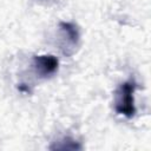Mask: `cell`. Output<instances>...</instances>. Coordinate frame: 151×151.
<instances>
[{
    "instance_id": "cell-4",
    "label": "cell",
    "mask_w": 151,
    "mask_h": 151,
    "mask_svg": "<svg viewBox=\"0 0 151 151\" xmlns=\"http://www.w3.org/2000/svg\"><path fill=\"white\" fill-rule=\"evenodd\" d=\"M50 149L51 150H63V151H65V150H80L81 145L77 140L72 139L71 137H64L60 140L54 142V144L51 145Z\"/></svg>"
},
{
    "instance_id": "cell-1",
    "label": "cell",
    "mask_w": 151,
    "mask_h": 151,
    "mask_svg": "<svg viewBox=\"0 0 151 151\" xmlns=\"http://www.w3.org/2000/svg\"><path fill=\"white\" fill-rule=\"evenodd\" d=\"M137 84L133 79L122 83L114 92V111L126 118H132L136 114L134 92Z\"/></svg>"
},
{
    "instance_id": "cell-2",
    "label": "cell",
    "mask_w": 151,
    "mask_h": 151,
    "mask_svg": "<svg viewBox=\"0 0 151 151\" xmlns=\"http://www.w3.org/2000/svg\"><path fill=\"white\" fill-rule=\"evenodd\" d=\"M59 60L52 54L34 55L32 59V67L39 78H47L58 71Z\"/></svg>"
},
{
    "instance_id": "cell-3",
    "label": "cell",
    "mask_w": 151,
    "mask_h": 151,
    "mask_svg": "<svg viewBox=\"0 0 151 151\" xmlns=\"http://www.w3.org/2000/svg\"><path fill=\"white\" fill-rule=\"evenodd\" d=\"M59 29L63 33V37L66 39L68 45L76 46L78 44L79 38H80V33H79V28L76 24L67 22V21H60L59 22Z\"/></svg>"
},
{
    "instance_id": "cell-5",
    "label": "cell",
    "mask_w": 151,
    "mask_h": 151,
    "mask_svg": "<svg viewBox=\"0 0 151 151\" xmlns=\"http://www.w3.org/2000/svg\"><path fill=\"white\" fill-rule=\"evenodd\" d=\"M18 90L21 91V92H29L28 86H25V84H20V85L18 86Z\"/></svg>"
}]
</instances>
